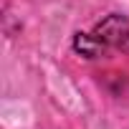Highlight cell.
Masks as SVG:
<instances>
[{
    "label": "cell",
    "mask_w": 129,
    "mask_h": 129,
    "mask_svg": "<svg viewBox=\"0 0 129 129\" xmlns=\"http://www.w3.org/2000/svg\"><path fill=\"white\" fill-rule=\"evenodd\" d=\"M91 33L101 41V46L106 51L109 48H119V51L129 53V20L124 15H109V18H104Z\"/></svg>",
    "instance_id": "obj_1"
},
{
    "label": "cell",
    "mask_w": 129,
    "mask_h": 129,
    "mask_svg": "<svg viewBox=\"0 0 129 129\" xmlns=\"http://www.w3.org/2000/svg\"><path fill=\"white\" fill-rule=\"evenodd\" d=\"M74 48H76L81 56H86V58H99V56L106 53V48L101 46V41H99L94 33H76Z\"/></svg>",
    "instance_id": "obj_2"
}]
</instances>
